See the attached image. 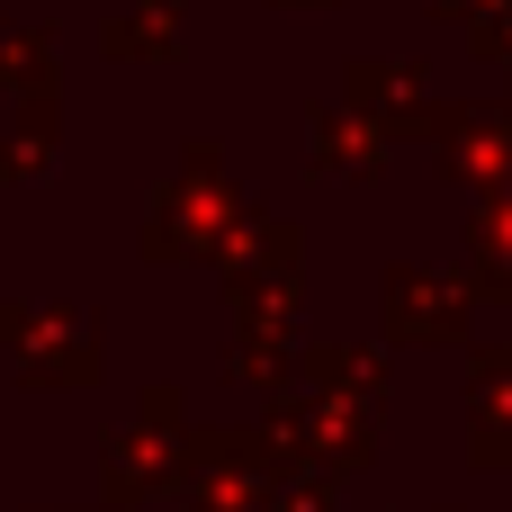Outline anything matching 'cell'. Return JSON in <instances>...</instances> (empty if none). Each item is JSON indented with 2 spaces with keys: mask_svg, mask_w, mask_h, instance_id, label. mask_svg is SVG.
<instances>
[{
  "mask_svg": "<svg viewBox=\"0 0 512 512\" xmlns=\"http://www.w3.org/2000/svg\"><path fill=\"white\" fill-rule=\"evenodd\" d=\"M504 9H512V0H504Z\"/></svg>",
  "mask_w": 512,
  "mask_h": 512,
  "instance_id": "cell-1",
  "label": "cell"
}]
</instances>
